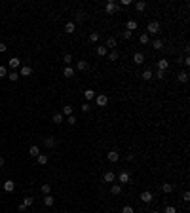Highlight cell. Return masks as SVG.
Segmentation results:
<instances>
[{"mask_svg":"<svg viewBox=\"0 0 190 213\" xmlns=\"http://www.w3.org/2000/svg\"><path fill=\"white\" fill-rule=\"evenodd\" d=\"M146 31H148L146 34H158L160 32V23L158 21H150L148 25H146Z\"/></svg>","mask_w":190,"mask_h":213,"instance_id":"6da1fadb","label":"cell"},{"mask_svg":"<svg viewBox=\"0 0 190 213\" xmlns=\"http://www.w3.org/2000/svg\"><path fill=\"white\" fill-rule=\"evenodd\" d=\"M95 105H97V107H107V105H109V97L105 95V93L95 95Z\"/></svg>","mask_w":190,"mask_h":213,"instance_id":"7a4b0ae2","label":"cell"},{"mask_svg":"<svg viewBox=\"0 0 190 213\" xmlns=\"http://www.w3.org/2000/svg\"><path fill=\"white\" fill-rule=\"evenodd\" d=\"M116 46H118V42H116L114 36H109L107 42H105V48H107V50H116Z\"/></svg>","mask_w":190,"mask_h":213,"instance_id":"3957f363","label":"cell"},{"mask_svg":"<svg viewBox=\"0 0 190 213\" xmlns=\"http://www.w3.org/2000/svg\"><path fill=\"white\" fill-rule=\"evenodd\" d=\"M141 202H145V204H150L154 200V196H152V192H148V190H145V192H141Z\"/></svg>","mask_w":190,"mask_h":213,"instance_id":"277c9868","label":"cell"},{"mask_svg":"<svg viewBox=\"0 0 190 213\" xmlns=\"http://www.w3.org/2000/svg\"><path fill=\"white\" fill-rule=\"evenodd\" d=\"M133 63H135V65H143V63H145V53L135 51V53H133Z\"/></svg>","mask_w":190,"mask_h":213,"instance_id":"5b68a950","label":"cell"},{"mask_svg":"<svg viewBox=\"0 0 190 213\" xmlns=\"http://www.w3.org/2000/svg\"><path fill=\"white\" fill-rule=\"evenodd\" d=\"M107 158H109V162H118V160H120V152H118V150H110L109 154H107Z\"/></svg>","mask_w":190,"mask_h":213,"instance_id":"8992f818","label":"cell"},{"mask_svg":"<svg viewBox=\"0 0 190 213\" xmlns=\"http://www.w3.org/2000/svg\"><path fill=\"white\" fill-rule=\"evenodd\" d=\"M32 74V68L29 67V65H23L21 68H19V76H31Z\"/></svg>","mask_w":190,"mask_h":213,"instance_id":"52a82bcc","label":"cell"},{"mask_svg":"<svg viewBox=\"0 0 190 213\" xmlns=\"http://www.w3.org/2000/svg\"><path fill=\"white\" fill-rule=\"evenodd\" d=\"M120 8V6L116 4V2H107V6H105V10H107V14H114L116 10Z\"/></svg>","mask_w":190,"mask_h":213,"instance_id":"ba28073f","label":"cell"},{"mask_svg":"<svg viewBox=\"0 0 190 213\" xmlns=\"http://www.w3.org/2000/svg\"><path fill=\"white\" fill-rule=\"evenodd\" d=\"M103 181H105V183H114V181H116V175H114V171H107V173L103 175Z\"/></svg>","mask_w":190,"mask_h":213,"instance_id":"9c48e42d","label":"cell"},{"mask_svg":"<svg viewBox=\"0 0 190 213\" xmlns=\"http://www.w3.org/2000/svg\"><path fill=\"white\" fill-rule=\"evenodd\" d=\"M167 68H169V61L167 59H160L158 61V71H163V73H165Z\"/></svg>","mask_w":190,"mask_h":213,"instance_id":"30bf717a","label":"cell"},{"mask_svg":"<svg viewBox=\"0 0 190 213\" xmlns=\"http://www.w3.org/2000/svg\"><path fill=\"white\" fill-rule=\"evenodd\" d=\"M118 181L122 183V185H126V183H129V171H122L120 175H118Z\"/></svg>","mask_w":190,"mask_h":213,"instance_id":"8fae6325","label":"cell"},{"mask_svg":"<svg viewBox=\"0 0 190 213\" xmlns=\"http://www.w3.org/2000/svg\"><path fill=\"white\" fill-rule=\"evenodd\" d=\"M8 65H10L12 68H17V67H21V59H19V57H12V59L8 61Z\"/></svg>","mask_w":190,"mask_h":213,"instance_id":"7c38bea8","label":"cell"},{"mask_svg":"<svg viewBox=\"0 0 190 213\" xmlns=\"http://www.w3.org/2000/svg\"><path fill=\"white\" fill-rule=\"evenodd\" d=\"M2 188H4L6 192H14V188H15V183L12 181V179H10V181H6V183H4V186H2Z\"/></svg>","mask_w":190,"mask_h":213,"instance_id":"4fadbf2b","label":"cell"},{"mask_svg":"<svg viewBox=\"0 0 190 213\" xmlns=\"http://www.w3.org/2000/svg\"><path fill=\"white\" fill-rule=\"evenodd\" d=\"M177 80L181 82V84H186V82H188V73H186V71L179 73V74H177Z\"/></svg>","mask_w":190,"mask_h":213,"instance_id":"5bb4252c","label":"cell"},{"mask_svg":"<svg viewBox=\"0 0 190 213\" xmlns=\"http://www.w3.org/2000/svg\"><path fill=\"white\" fill-rule=\"evenodd\" d=\"M141 78H143V80H145V82H150V80H152V78H154V74H152V71H150V68H146L145 73L141 74Z\"/></svg>","mask_w":190,"mask_h":213,"instance_id":"9a60e30c","label":"cell"},{"mask_svg":"<svg viewBox=\"0 0 190 213\" xmlns=\"http://www.w3.org/2000/svg\"><path fill=\"white\" fill-rule=\"evenodd\" d=\"M74 31H76V25H74L72 21H68L67 25H65V32H67V34H72Z\"/></svg>","mask_w":190,"mask_h":213,"instance_id":"2e32d148","label":"cell"},{"mask_svg":"<svg viewBox=\"0 0 190 213\" xmlns=\"http://www.w3.org/2000/svg\"><path fill=\"white\" fill-rule=\"evenodd\" d=\"M162 192H163V194H171V192H173V185H171V183H163V185H162Z\"/></svg>","mask_w":190,"mask_h":213,"instance_id":"e0dca14e","label":"cell"},{"mask_svg":"<svg viewBox=\"0 0 190 213\" xmlns=\"http://www.w3.org/2000/svg\"><path fill=\"white\" fill-rule=\"evenodd\" d=\"M76 67H78V71H87V68H90V63L84 61V59H80V61L76 63Z\"/></svg>","mask_w":190,"mask_h":213,"instance_id":"ac0fdd59","label":"cell"},{"mask_svg":"<svg viewBox=\"0 0 190 213\" xmlns=\"http://www.w3.org/2000/svg\"><path fill=\"white\" fill-rule=\"evenodd\" d=\"M126 31H137V21L135 19H129V21H127V25H126Z\"/></svg>","mask_w":190,"mask_h":213,"instance_id":"d6986e66","label":"cell"},{"mask_svg":"<svg viewBox=\"0 0 190 213\" xmlns=\"http://www.w3.org/2000/svg\"><path fill=\"white\" fill-rule=\"evenodd\" d=\"M55 204V200H53V196L51 194H46L44 196V205H48V208H51V205Z\"/></svg>","mask_w":190,"mask_h":213,"instance_id":"ffe728a7","label":"cell"},{"mask_svg":"<svg viewBox=\"0 0 190 213\" xmlns=\"http://www.w3.org/2000/svg\"><path fill=\"white\" fill-rule=\"evenodd\" d=\"M29 154H31L32 158H36V156H38V154H42V152H40V149H38L36 145H32L31 149H29Z\"/></svg>","mask_w":190,"mask_h":213,"instance_id":"44dd1931","label":"cell"},{"mask_svg":"<svg viewBox=\"0 0 190 213\" xmlns=\"http://www.w3.org/2000/svg\"><path fill=\"white\" fill-rule=\"evenodd\" d=\"M84 97H86V101L90 103L91 99H95V91L93 90H86V91H84Z\"/></svg>","mask_w":190,"mask_h":213,"instance_id":"7402d4cb","label":"cell"},{"mask_svg":"<svg viewBox=\"0 0 190 213\" xmlns=\"http://www.w3.org/2000/svg\"><path fill=\"white\" fill-rule=\"evenodd\" d=\"M44 145L48 147V149L55 147V137H46V139H44Z\"/></svg>","mask_w":190,"mask_h":213,"instance_id":"603a6c76","label":"cell"},{"mask_svg":"<svg viewBox=\"0 0 190 213\" xmlns=\"http://www.w3.org/2000/svg\"><path fill=\"white\" fill-rule=\"evenodd\" d=\"M63 76H67V78H72V76H74V68H72V67H65V71H63Z\"/></svg>","mask_w":190,"mask_h":213,"instance_id":"cb8c5ba5","label":"cell"},{"mask_svg":"<svg viewBox=\"0 0 190 213\" xmlns=\"http://www.w3.org/2000/svg\"><path fill=\"white\" fill-rule=\"evenodd\" d=\"M36 160H38V164H40V166H46V164H48V156H46V154H38Z\"/></svg>","mask_w":190,"mask_h":213,"instance_id":"d4e9b609","label":"cell"},{"mask_svg":"<svg viewBox=\"0 0 190 213\" xmlns=\"http://www.w3.org/2000/svg\"><path fill=\"white\" fill-rule=\"evenodd\" d=\"M63 63L67 65V67H70V63H72V55H70V53H65L63 55Z\"/></svg>","mask_w":190,"mask_h":213,"instance_id":"484cf974","label":"cell"},{"mask_svg":"<svg viewBox=\"0 0 190 213\" xmlns=\"http://www.w3.org/2000/svg\"><path fill=\"white\" fill-rule=\"evenodd\" d=\"M32 204H34V198H32V196L23 198V205H25V208H29V205H32Z\"/></svg>","mask_w":190,"mask_h":213,"instance_id":"4316f807","label":"cell"},{"mask_svg":"<svg viewBox=\"0 0 190 213\" xmlns=\"http://www.w3.org/2000/svg\"><path fill=\"white\" fill-rule=\"evenodd\" d=\"M110 192H112V194H120V192H122V185H112L110 186Z\"/></svg>","mask_w":190,"mask_h":213,"instance_id":"83f0119b","label":"cell"},{"mask_svg":"<svg viewBox=\"0 0 190 213\" xmlns=\"http://www.w3.org/2000/svg\"><path fill=\"white\" fill-rule=\"evenodd\" d=\"M107 48H105V46H97V55H101V57H105V55H107Z\"/></svg>","mask_w":190,"mask_h":213,"instance_id":"f1b7e54d","label":"cell"},{"mask_svg":"<svg viewBox=\"0 0 190 213\" xmlns=\"http://www.w3.org/2000/svg\"><path fill=\"white\" fill-rule=\"evenodd\" d=\"M8 78H10V80H12V82H17V80H19V73H15V71H12V73L8 74Z\"/></svg>","mask_w":190,"mask_h":213,"instance_id":"f546056e","label":"cell"},{"mask_svg":"<svg viewBox=\"0 0 190 213\" xmlns=\"http://www.w3.org/2000/svg\"><path fill=\"white\" fill-rule=\"evenodd\" d=\"M50 190H51V185H48V183H44V185H42V194H50Z\"/></svg>","mask_w":190,"mask_h":213,"instance_id":"4dcf8cb0","label":"cell"},{"mask_svg":"<svg viewBox=\"0 0 190 213\" xmlns=\"http://www.w3.org/2000/svg\"><path fill=\"white\" fill-rule=\"evenodd\" d=\"M139 42H141V44H148V34H146V32H143V34H141V36H139Z\"/></svg>","mask_w":190,"mask_h":213,"instance_id":"1f68e13d","label":"cell"},{"mask_svg":"<svg viewBox=\"0 0 190 213\" xmlns=\"http://www.w3.org/2000/svg\"><path fill=\"white\" fill-rule=\"evenodd\" d=\"M135 8H137V12H143V10L146 8V2H143V0H139V2H137V4H135Z\"/></svg>","mask_w":190,"mask_h":213,"instance_id":"d6a6232c","label":"cell"},{"mask_svg":"<svg viewBox=\"0 0 190 213\" xmlns=\"http://www.w3.org/2000/svg\"><path fill=\"white\" fill-rule=\"evenodd\" d=\"M152 48H154V50H162V48H163V42L162 40H154L152 42Z\"/></svg>","mask_w":190,"mask_h":213,"instance_id":"836d02e7","label":"cell"},{"mask_svg":"<svg viewBox=\"0 0 190 213\" xmlns=\"http://www.w3.org/2000/svg\"><path fill=\"white\" fill-rule=\"evenodd\" d=\"M53 122L55 124H61V122H63V114H61V112H55L53 114Z\"/></svg>","mask_w":190,"mask_h":213,"instance_id":"e575fe53","label":"cell"},{"mask_svg":"<svg viewBox=\"0 0 190 213\" xmlns=\"http://www.w3.org/2000/svg\"><path fill=\"white\" fill-rule=\"evenodd\" d=\"M63 114L70 116V114H72V107H70V105H65V107H63Z\"/></svg>","mask_w":190,"mask_h":213,"instance_id":"d590c367","label":"cell"},{"mask_svg":"<svg viewBox=\"0 0 190 213\" xmlns=\"http://www.w3.org/2000/svg\"><path fill=\"white\" fill-rule=\"evenodd\" d=\"M84 19H86V14H84V12H76V21L82 23Z\"/></svg>","mask_w":190,"mask_h":213,"instance_id":"8d00e7d4","label":"cell"},{"mask_svg":"<svg viewBox=\"0 0 190 213\" xmlns=\"http://www.w3.org/2000/svg\"><path fill=\"white\" fill-rule=\"evenodd\" d=\"M122 213H135V209H133L131 205H124V208H122Z\"/></svg>","mask_w":190,"mask_h":213,"instance_id":"74e56055","label":"cell"},{"mask_svg":"<svg viewBox=\"0 0 190 213\" xmlns=\"http://www.w3.org/2000/svg\"><path fill=\"white\" fill-rule=\"evenodd\" d=\"M154 74V78H158V80H163V74H165V73H163V71H156V73H152Z\"/></svg>","mask_w":190,"mask_h":213,"instance_id":"f35d334b","label":"cell"},{"mask_svg":"<svg viewBox=\"0 0 190 213\" xmlns=\"http://www.w3.org/2000/svg\"><path fill=\"white\" fill-rule=\"evenodd\" d=\"M80 109H82V112H90V110H91V105L90 103H84Z\"/></svg>","mask_w":190,"mask_h":213,"instance_id":"ab89813d","label":"cell"},{"mask_svg":"<svg viewBox=\"0 0 190 213\" xmlns=\"http://www.w3.org/2000/svg\"><path fill=\"white\" fill-rule=\"evenodd\" d=\"M109 59H110V61H116V59H118V51H116V50H112V51L109 53Z\"/></svg>","mask_w":190,"mask_h":213,"instance_id":"60d3db41","label":"cell"},{"mask_svg":"<svg viewBox=\"0 0 190 213\" xmlns=\"http://www.w3.org/2000/svg\"><path fill=\"white\" fill-rule=\"evenodd\" d=\"M99 40V32H91L90 34V42H97Z\"/></svg>","mask_w":190,"mask_h":213,"instance_id":"b9f144b4","label":"cell"},{"mask_svg":"<svg viewBox=\"0 0 190 213\" xmlns=\"http://www.w3.org/2000/svg\"><path fill=\"white\" fill-rule=\"evenodd\" d=\"M67 122L70 124V126H74V124H76V116H74V114H70V116L67 118Z\"/></svg>","mask_w":190,"mask_h":213,"instance_id":"7bdbcfd3","label":"cell"},{"mask_svg":"<svg viewBox=\"0 0 190 213\" xmlns=\"http://www.w3.org/2000/svg\"><path fill=\"white\" fill-rule=\"evenodd\" d=\"M182 202H190V192L188 190L182 192Z\"/></svg>","mask_w":190,"mask_h":213,"instance_id":"ee69618b","label":"cell"},{"mask_svg":"<svg viewBox=\"0 0 190 213\" xmlns=\"http://www.w3.org/2000/svg\"><path fill=\"white\" fill-rule=\"evenodd\" d=\"M4 76H8V68H6V67H0V78H4Z\"/></svg>","mask_w":190,"mask_h":213,"instance_id":"f6af8a7d","label":"cell"},{"mask_svg":"<svg viewBox=\"0 0 190 213\" xmlns=\"http://www.w3.org/2000/svg\"><path fill=\"white\" fill-rule=\"evenodd\" d=\"M163 213H177V209L173 208V205H167V208L163 209Z\"/></svg>","mask_w":190,"mask_h":213,"instance_id":"bcb514c9","label":"cell"},{"mask_svg":"<svg viewBox=\"0 0 190 213\" xmlns=\"http://www.w3.org/2000/svg\"><path fill=\"white\" fill-rule=\"evenodd\" d=\"M131 36H133V32H131V31H124V38H126V40H129Z\"/></svg>","mask_w":190,"mask_h":213,"instance_id":"7dc6e473","label":"cell"},{"mask_svg":"<svg viewBox=\"0 0 190 213\" xmlns=\"http://www.w3.org/2000/svg\"><path fill=\"white\" fill-rule=\"evenodd\" d=\"M182 65H185V67H190V57H188V55L182 59Z\"/></svg>","mask_w":190,"mask_h":213,"instance_id":"c3c4849f","label":"cell"},{"mask_svg":"<svg viewBox=\"0 0 190 213\" xmlns=\"http://www.w3.org/2000/svg\"><path fill=\"white\" fill-rule=\"evenodd\" d=\"M6 50H8V46H6V44H4V42H0V53H4V51H6Z\"/></svg>","mask_w":190,"mask_h":213,"instance_id":"681fc988","label":"cell"},{"mask_svg":"<svg viewBox=\"0 0 190 213\" xmlns=\"http://www.w3.org/2000/svg\"><path fill=\"white\" fill-rule=\"evenodd\" d=\"M2 166H4V158H0V168H2Z\"/></svg>","mask_w":190,"mask_h":213,"instance_id":"f907efd6","label":"cell"},{"mask_svg":"<svg viewBox=\"0 0 190 213\" xmlns=\"http://www.w3.org/2000/svg\"><path fill=\"white\" fill-rule=\"evenodd\" d=\"M152 213H160V211H152Z\"/></svg>","mask_w":190,"mask_h":213,"instance_id":"816d5d0a","label":"cell"}]
</instances>
